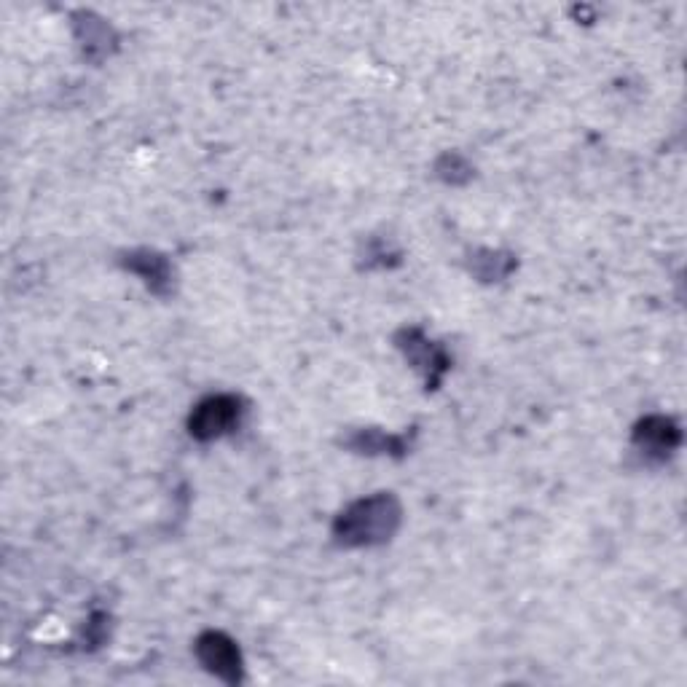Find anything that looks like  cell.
I'll return each instance as SVG.
<instances>
[{"instance_id":"6da1fadb","label":"cell","mask_w":687,"mask_h":687,"mask_svg":"<svg viewBox=\"0 0 687 687\" xmlns=\"http://www.w3.org/2000/svg\"><path fill=\"white\" fill-rule=\"evenodd\" d=\"M239 406L231 398H213L199 406L196 416L191 419V433L199 438H213V435L226 433L237 422Z\"/></svg>"},{"instance_id":"7a4b0ae2","label":"cell","mask_w":687,"mask_h":687,"mask_svg":"<svg viewBox=\"0 0 687 687\" xmlns=\"http://www.w3.org/2000/svg\"><path fill=\"white\" fill-rule=\"evenodd\" d=\"M202 658L210 663V669L218 671V674H226V671H231V677L237 674V653H234L231 642H226V639L218 637V634H210V637L202 639Z\"/></svg>"}]
</instances>
